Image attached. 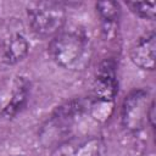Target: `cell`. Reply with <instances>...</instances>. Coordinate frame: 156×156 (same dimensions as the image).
Returning a JSON list of instances; mask_svg holds the SVG:
<instances>
[{
	"mask_svg": "<svg viewBox=\"0 0 156 156\" xmlns=\"http://www.w3.org/2000/svg\"><path fill=\"white\" fill-rule=\"evenodd\" d=\"M96 11L104 23L105 30L110 32L111 27L116 24L119 16V6L116 1H101L96 4Z\"/></svg>",
	"mask_w": 156,
	"mask_h": 156,
	"instance_id": "9",
	"label": "cell"
},
{
	"mask_svg": "<svg viewBox=\"0 0 156 156\" xmlns=\"http://www.w3.org/2000/svg\"><path fill=\"white\" fill-rule=\"evenodd\" d=\"M29 43L21 32L7 33L0 39V63L13 66L28 55Z\"/></svg>",
	"mask_w": 156,
	"mask_h": 156,
	"instance_id": "6",
	"label": "cell"
},
{
	"mask_svg": "<svg viewBox=\"0 0 156 156\" xmlns=\"http://www.w3.org/2000/svg\"><path fill=\"white\" fill-rule=\"evenodd\" d=\"M29 82L23 78V77H18L13 84L12 88V93H11V98L9 100V102L5 105V107L1 110V115L10 119L13 118L18 112L22 111V108L26 106L28 96H29Z\"/></svg>",
	"mask_w": 156,
	"mask_h": 156,
	"instance_id": "8",
	"label": "cell"
},
{
	"mask_svg": "<svg viewBox=\"0 0 156 156\" xmlns=\"http://www.w3.org/2000/svg\"><path fill=\"white\" fill-rule=\"evenodd\" d=\"M0 115H1V110H0Z\"/></svg>",
	"mask_w": 156,
	"mask_h": 156,
	"instance_id": "12",
	"label": "cell"
},
{
	"mask_svg": "<svg viewBox=\"0 0 156 156\" xmlns=\"http://www.w3.org/2000/svg\"><path fill=\"white\" fill-rule=\"evenodd\" d=\"M129 10L138 17L145 20H154L155 18V2H126Z\"/></svg>",
	"mask_w": 156,
	"mask_h": 156,
	"instance_id": "10",
	"label": "cell"
},
{
	"mask_svg": "<svg viewBox=\"0 0 156 156\" xmlns=\"http://www.w3.org/2000/svg\"><path fill=\"white\" fill-rule=\"evenodd\" d=\"M146 121H149L150 126L154 128V126H155V102H154V100L150 102V105H149V107H147Z\"/></svg>",
	"mask_w": 156,
	"mask_h": 156,
	"instance_id": "11",
	"label": "cell"
},
{
	"mask_svg": "<svg viewBox=\"0 0 156 156\" xmlns=\"http://www.w3.org/2000/svg\"><path fill=\"white\" fill-rule=\"evenodd\" d=\"M51 60L71 71L83 69L91 56V45L85 34L77 30H61L51 38L48 48Z\"/></svg>",
	"mask_w": 156,
	"mask_h": 156,
	"instance_id": "1",
	"label": "cell"
},
{
	"mask_svg": "<svg viewBox=\"0 0 156 156\" xmlns=\"http://www.w3.org/2000/svg\"><path fill=\"white\" fill-rule=\"evenodd\" d=\"M132 62L145 71H154L155 68V55H156V35L155 32L144 34L135 41L130 49Z\"/></svg>",
	"mask_w": 156,
	"mask_h": 156,
	"instance_id": "7",
	"label": "cell"
},
{
	"mask_svg": "<svg viewBox=\"0 0 156 156\" xmlns=\"http://www.w3.org/2000/svg\"><path fill=\"white\" fill-rule=\"evenodd\" d=\"M147 91L134 90L123 101L122 105V124L128 130H139L145 119L147 112Z\"/></svg>",
	"mask_w": 156,
	"mask_h": 156,
	"instance_id": "5",
	"label": "cell"
},
{
	"mask_svg": "<svg viewBox=\"0 0 156 156\" xmlns=\"http://www.w3.org/2000/svg\"><path fill=\"white\" fill-rule=\"evenodd\" d=\"M49 156H106V144L98 135L72 136L57 144Z\"/></svg>",
	"mask_w": 156,
	"mask_h": 156,
	"instance_id": "3",
	"label": "cell"
},
{
	"mask_svg": "<svg viewBox=\"0 0 156 156\" xmlns=\"http://www.w3.org/2000/svg\"><path fill=\"white\" fill-rule=\"evenodd\" d=\"M27 16L33 33L40 38H54L66 22V11L58 2L37 1L27 6Z\"/></svg>",
	"mask_w": 156,
	"mask_h": 156,
	"instance_id": "2",
	"label": "cell"
},
{
	"mask_svg": "<svg viewBox=\"0 0 156 156\" xmlns=\"http://www.w3.org/2000/svg\"><path fill=\"white\" fill-rule=\"evenodd\" d=\"M118 90L116 63L105 58L99 65L93 82V101L96 104H110L115 100Z\"/></svg>",
	"mask_w": 156,
	"mask_h": 156,
	"instance_id": "4",
	"label": "cell"
}]
</instances>
